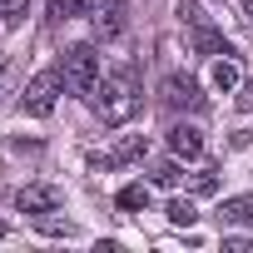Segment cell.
<instances>
[{
  "mask_svg": "<svg viewBox=\"0 0 253 253\" xmlns=\"http://www.w3.org/2000/svg\"><path fill=\"white\" fill-rule=\"evenodd\" d=\"M169 149L179 159H199L204 154V134L194 129V124H174V129H169Z\"/></svg>",
  "mask_w": 253,
  "mask_h": 253,
  "instance_id": "obj_7",
  "label": "cell"
},
{
  "mask_svg": "<svg viewBox=\"0 0 253 253\" xmlns=\"http://www.w3.org/2000/svg\"><path fill=\"white\" fill-rule=\"evenodd\" d=\"M218 218H223V223H253V194H238V199H223Z\"/></svg>",
  "mask_w": 253,
  "mask_h": 253,
  "instance_id": "obj_9",
  "label": "cell"
},
{
  "mask_svg": "<svg viewBox=\"0 0 253 253\" xmlns=\"http://www.w3.org/2000/svg\"><path fill=\"white\" fill-rule=\"evenodd\" d=\"M164 213H169V223H179V228H189V223H194V218H199V209H194V204H189V199H174V204H169V209H164Z\"/></svg>",
  "mask_w": 253,
  "mask_h": 253,
  "instance_id": "obj_13",
  "label": "cell"
},
{
  "mask_svg": "<svg viewBox=\"0 0 253 253\" xmlns=\"http://www.w3.org/2000/svg\"><path fill=\"white\" fill-rule=\"evenodd\" d=\"M149 204V184H129V189H119V209L124 213H134V209H144Z\"/></svg>",
  "mask_w": 253,
  "mask_h": 253,
  "instance_id": "obj_12",
  "label": "cell"
},
{
  "mask_svg": "<svg viewBox=\"0 0 253 253\" xmlns=\"http://www.w3.org/2000/svg\"><path fill=\"white\" fill-rule=\"evenodd\" d=\"M194 50H199V55H233V50H228V40H223L218 30H209L204 20L194 25Z\"/></svg>",
  "mask_w": 253,
  "mask_h": 253,
  "instance_id": "obj_8",
  "label": "cell"
},
{
  "mask_svg": "<svg viewBox=\"0 0 253 253\" xmlns=\"http://www.w3.org/2000/svg\"><path fill=\"white\" fill-rule=\"evenodd\" d=\"M60 70H40L30 84H25V99H20V109L25 114H35V119H45L50 109H55V99H60Z\"/></svg>",
  "mask_w": 253,
  "mask_h": 253,
  "instance_id": "obj_3",
  "label": "cell"
},
{
  "mask_svg": "<svg viewBox=\"0 0 253 253\" xmlns=\"http://www.w3.org/2000/svg\"><path fill=\"white\" fill-rule=\"evenodd\" d=\"M159 99H164V109H189V114L204 109V94H199V84H194L189 75H169V80L159 84Z\"/></svg>",
  "mask_w": 253,
  "mask_h": 253,
  "instance_id": "obj_4",
  "label": "cell"
},
{
  "mask_svg": "<svg viewBox=\"0 0 253 253\" xmlns=\"http://www.w3.org/2000/svg\"><path fill=\"white\" fill-rule=\"evenodd\" d=\"M25 10H30V0H0V15H5L10 25H15V20H25Z\"/></svg>",
  "mask_w": 253,
  "mask_h": 253,
  "instance_id": "obj_16",
  "label": "cell"
},
{
  "mask_svg": "<svg viewBox=\"0 0 253 253\" xmlns=\"http://www.w3.org/2000/svg\"><path fill=\"white\" fill-rule=\"evenodd\" d=\"M99 0H50V20H75V15H89Z\"/></svg>",
  "mask_w": 253,
  "mask_h": 253,
  "instance_id": "obj_11",
  "label": "cell"
},
{
  "mask_svg": "<svg viewBox=\"0 0 253 253\" xmlns=\"http://www.w3.org/2000/svg\"><path fill=\"white\" fill-rule=\"evenodd\" d=\"M0 238H5V218H0Z\"/></svg>",
  "mask_w": 253,
  "mask_h": 253,
  "instance_id": "obj_20",
  "label": "cell"
},
{
  "mask_svg": "<svg viewBox=\"0 0 253 253\" xmlns=\"http://www.w3.org/2000/svg\"><path fill=\"white\" fill-rule=\"evenodd\" d=\"M238 84H243L238 65H233L228 55H223V60H213V89H223V94H228V89H238Z\"/></svg>",
  "mask_w": 253,
  "mask_h": 253,
  "instance_id": "obj_10",
  "label": "cell"
},
{
  "mask_svg": "<svg viewBox=\"0 0 253 253\" xmlns=\"http://www.w3.org/2000/svg\"><path fill=\"white\" fill-rule=\"evenodd\" d=\"M94 114L109 124V129H119V124H129L134 114H139V80H134V70H114L104 84H94Z\"/></svg>",
  "mask_w": 253,
  "mask_h": 253,
  "instance_id": "obj_1",
  "label": "cell"
},
{
  "mask_svg": "<svg viewBox=\"0 0 253 253\" xmlns=\"http://www.w3.org/2000/svg\"><path fill=\"white\" fill-rule=\"evenodd\" d=\"M60 80H65L70 94L89 99L94 84H99V55H94V45H75V50H65V60H60Z\"/></svg>",
  "mask_w": 253,
  "mask_h": 253,
  "instance_id": "obj_2",
  "label": "cell"
},
{
  "mask_svg": "<svg viewBox=\"0 0 253 253\" xmlns=\"http://www.w3.org/2000/svg\"><path fill=\"white\" fill-rule=\"evenodd\" d=\"M124 30H129V5H124V0H99L94 5V35L99 40H119Z\"/></svg>",
  "mask_w": 253,
  "mask_h": 253,
  "instance_id": "obj_5",
  "label": "cell"
},
{
  "mask_svg": "<svg viewBox=\"0 0 253 253\" xmlns=\"http://www.w3.org/2000/svg\"><path fill=\"white\" fill-rule=\"evenodd\" d=\"M40 228H45V233H65V238L75 233V223H70V218H50V213H40Z\"/></svg>",
  "mask_w": 253,
  "mask_h": 253,
  "instance_id": "obj_18",
  "label": "cell"
},
{
  "mask_svg": "<svg viewBox=\"0 0 253 253\" xmlns=\"http://www.w3.org/2000/svg\"><path fill=\"white\" fill-rule=\"evenodd\" d=\"M238 104H243V109H253V84H243V94H238Z\"/></svg>",
  "mask_w": 253,
  "mask_h": 253,
  "instance_id": "obj_19",
  "label": "cell"
},
{
  "mask_svg": "<svg viewBox=\"0 0 253 253\" xmlns=\"http://www.w3.org/2000/svg\"><path fill=\"white\" fill-rule=\"evenodd\" d=\"M248 20H253V0H248Z\"/></svg>",
  "mask_w": 253,
  "mask_h": 253,
  "instance_id": "obj_21",
  "label": "cell"
},
{
  "mask_svg": "<svg viewBox=\"0 0 253 253\" xmlns=\"http://www.w3.org/2000/svg\"><path fill=\"white\" fill-rule=\"evenodd\" d=\"M149 179H154V184H164V189H174L184 174H179V164H169V159H164V164H154V169H149Z\"/></svg>",
  "mask_w": 253,
  "mask_h": 253,
  "instance_id": "obj_14",
  "label": "cell"
},
{
  "mask_svg": "<svg viewBox=\"0 0 253 253\" xmlns=\"http://www.w3.org/2000/svg\"><path fill=\"white\" fill-rule=\"evenodd\" d=\"M15 209H20V213H35V218H40V213H55V209H60V189H55V184H25V189L15 194Z\"/></svg>",
  "mask_w": 253,
  "mask_h": 253,
  "instance_id": "obj_6",
  "label": "cell"
},
{
  "mask_svg": "<svg viewBox=\"0 0 253 253\" xmlns=\"http://www.w3.org/2000/svg\"><path fill=\"white\" fill-rule=\"evenodd\" d=\"M218 189V169H199L194 174V194H213Z\"/></svg>",
  "mask_w": 253,
  "mask_h": 253,
  "instance_id": "obj_15",
  "label": "cell"
},
{
  "mask_svg": "<svg viewBox=\"0 0 253 253\" xmlns=\"http://www.w3.org/2000/svg\"><path fill=\"white\" fill-rule=\"evenodd\" d=\"M144 149H149V144L134 134V139H124V144H119V154H114V159H144Z\"/></svg>",
  "mask_w": 253,
  "mask_h": 253,
  "instance_id": "obj_17",
  "label": "cell"
}]
</instances>
